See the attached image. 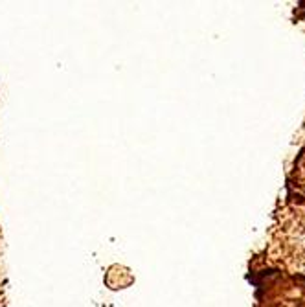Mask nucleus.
Segmentation results:
<instances>
[]
</instances>
